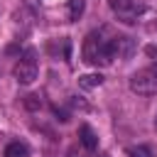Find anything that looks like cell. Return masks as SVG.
Here are the masks:
<instances>
[{"label":"cell","mask_w":157,"mask_h":157,"mask_svg":"<svg viewBox=\"0 0 157 157\" xmlns=\"http://www.w3.org/2000/svg\"><path fill=\"white\" fill-rule=\"evenodd\" d=\"M2 157H29V150L22 142H10L5 147V152H2Z\"/></svg>","instance_id":"7"},{"label":"cell","mask_w":157,"mask_h":157,"mask_svg":"<svg viewBox=\"0 0 157 157\" xmlns=\"http://www.w3.org/2000/svg\"><path fill=\"white\" fill-rule=\"evenodd\" d=\"M130 91L137 93V96H152L157 91V74L152 69H142V71H135L130 76Z\"/></svg>","instance_id":"3"},{"label":"cell","mask_w":157,"mask_h":157,"mask_svg":"<svg viewBox=\"0 0 157 157\" xmlns=\"http://www.w3.org/2000/svg\"><path fill=\"white\" fill-rule=\"evenodd\" d=\"M69 157H81V155H76V150H69Z\"/></svg>","instance_id":"13"},{"label":"cell","mask_w":157,"mask_h":157,"mask_svg":"<svg viewBox=\"0 0 157 157\" xmlns=\"http://www.w3.org/2000/svg\"><path fill=\"white\" fill-rule=\"evenodd\" d=\"M25 108H27V110H39V108H42V98H39L37 93H29V96L25 98Z\"/></svg>","instance_id":"11"},{"label":"cell","mask_w":157,"mask_h":157,"mask_svg":"<svg viewBox=\"0 0 157 157\" xmlns=\"http://www.w3.org/2000/svg\"><path fill=\"white\" fill-rule=\"evenodd\" d=\"M110 47H113V54H115V59L118 56H123V59H130L132 54H135V39L132 37H113L110 39Z\"/></svg>","instance_id":"5"},{"label":"cell","mask_w":157,"mask_h":157,"mask_svg":"<svg viewBox=\"0 0 157 157\" xmlns=\"http://www.w3.org/2000/svg\"><path fill=\"white\" fill-rule=\"evenodd\" d=\"M12 74H15L17 83L29 86V83L37 78V74H39V64H37L34 54H32V52H27L25 56H20V59H17V64H15V69H12Z\"/></svg>","instance_id":"2"},{"label":"cell","mask_w":157,"mask_h":157,"mask_svg":"<svg viewBox=\"0 0 157 157\" xmlns=\"http://www.w3.org/2000/svg\"><path fill=\"white\" fill-rule=\"evenodd\" d=\"M145 52H147V54H150V56H157V47H147V49H145Z\"/></svg>","instance_id":"12"},{"label":"cell","mask_w":157,"mask_h":157,"mask_svg":"<svg viewBox=\"0 0 157 157\" xmlns=\"http://www.w3.org/2000/svg\"><path fill=\"white\" fill-rule=\"evenodd\" d=\"M115 59V54H113V47H110V39L105 42L98 32H91L88 37H86V42H83V61L86 64H93V66H105V64H110Z\"/></svg>","instance_id":"1"},{"label":"cell","mask_w":157,"mask_h":157,"mask_svg":"<svg viewBox=\"0 0 157 157\" xmlns=\"http://www.w3.org/2000/svg\"><path fill=\"white\" fill-rule=\"evenodd\" d=\"M101 83H103L101 74H83V76H78V86L81 88H98Z\"/></svg>","instance_id":"8"},{"label":"cell","mask_w":157,"mask_h":157,"mask_svg":"<svg viewBox=\"0 0 157 157\" xmlns=\"http://www.w3.org/2000/svg\"><path fill=\"white\" fill-rule=\"evenodd\" d=\"M86 10V0H69V20L76 22Z\"/></svg>","instance_id":"10"},{"label":"cell","mask_w":157,"mask_h":157,"mask_svg":"<svg viewBox=\"0 0 157 157\" xmlns=\"http://www.w3.org/2000/svg\"><path fill=\"white\" fill-rule=\"evenodd\" d=\"M125 155L128 157H155L152 147H147V145H130V147H125Z\"/></svg>","instance_id":"9"},{"label":"cell","mask_w":157,"mask_h":157,"mask_svg":"<svg viewBox=\"0 0 157 157\" xmlns=\"http://www.w3.org/2000/svg\"><path fill=\"white\" fill-rule=\"evenodd\" d=\"M152 71H155V74H157V64H155V66H152Z\"/></svg>","instance_id":"14"},{"label":"cell","mask_w":157,"mask_h":157,"mask_svg":"<svg viewBox=\"0 0 157 157\" xmlns=\"http://www.w3.org/2000/svg\"><path fill=\"white\" fill-rule=\"evenodd\" d=\"M108 5H110V10L115 12V17L120 20V22H125V25H135L137 22V17L142 15V5H137L135 0H108Z\"/></svg>","instance_id":"4"},{"label":"cell","mask_w":157,"mask_h":157,"mask_svg":"<svg viewBox=\"0 0 157 157\" xmlns=\"http://www.w3.org/2000/svg\"><path fill=\"white\" fill-rule=\"evenodd\" d=\"M78 140H81V145L88 150V152H93V150H98V135L93 132V128L91 125H81L78 128Z\"/></svg>","instance_id":"6"}]
</instances>
